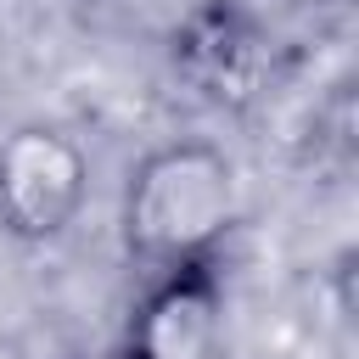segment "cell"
Segmentation results:
<instances>
[{
	"mask_svg": "<svg viewBox=\"0 0 359 359\" xmlns=\"http://www.w3.org/2000/svg\"><path fill=\"white\" fill-rule=\"evenodd\" d=\"M241 213V180L224 146L213 140H168L151 146L123 185L118 236L123 252L157 275L191 258H219L224 236Z\"/></svg>",
	"mask_w": 359,
	"mask_h": 359,
	"instance_id": "obj_1",
	"label": "cell"
},
{
	"mask_svg": "<svg viewBox=\"0 0 359 359\" xmlns=\"http://www.w3.org/2000/svg\"><path fill=\"white\" fill-rule=\"evenodd\" d=\"M90 196V157L56 123H17L0 135V230L22 247L67 236Z\"/></svg>",
	"mask_w": 359,
	"mask_h": 359,
	"instance_id": "obj_2",
	"label": "cell"
},
{
	"mask_svg": "<svg viewBox=\"0 0 359 359\" xmlns=\"http://www.w3.org/2000/svg\"><path fill=\"white\" fill-rule=\"evenodd\" d=\"M224 325V258L157 269L129 314L123 359H208Z\"/></svg>",
	"mask_w": 359,
	"mask_h": 359,
	"instance_id": "obj_3",
	"label": "cell"
},
{
	"mask_svg": "<svg viewBox=\"0 0 359 359\" xmlns=\"http://www.w3.org/2000/svg\"><path fill=\"white\" fill-rule=\"evenodd\" d=\"M174 67L213 101H241L252 95L258 73H264V34L252 28L247 11L213 0L202 11H191L174 34Z\"/></svg>",
	"mask_w": 359,
	"mask_h": 359,
	"instance_id": "obj_4",
	"label": "cell"
},
{
	"mask_svg": "<svg viewBox=\"0 0 359 359\" xmlns=\"http://www.w3.org/2000/svg\"><path fill=\"white\" fill-rule=\"evenodd\" d=\"M112 359H123V353H112Z\"/></svg>",
	"mask_w": 359,
	"mask_h": 359,
	"instance_id": "obj_5",
	"label": "cell"
}]
</instances>
